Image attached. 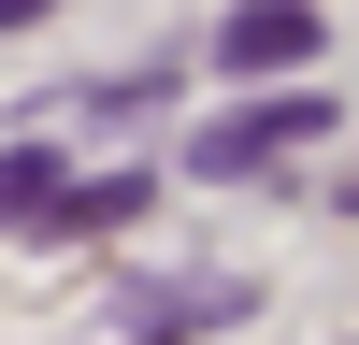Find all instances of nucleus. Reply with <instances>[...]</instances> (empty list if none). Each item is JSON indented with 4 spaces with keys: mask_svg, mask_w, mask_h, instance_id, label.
Here are the masks:
<instances>
[{
    "mask_svg": "<svg viewBox=\"0 0 359 345\" xmlns=\"http://www.w3.org/2000/svg\"><path fill=\"white\" fill-rule=\"evenodd\" d=\"M57 216H72V230H115V216H144V187H130V172H101V187H57Z\"/></svg>",
    "mask_w": 359,
    "mask_h": 345,
    "instance_id": "4",
    "label": "nucleus"
},
{
    "mask_svg": "<svg viewBox=\"0 0 359 345\" xmlns=\"http://www.w3.org/2000/svg\"><path fill=\"white\" fill-rule=\"evenodd\" d=\"M287 58H316V15H302V0H245V15L216 29V72H287Z\"/></svg>",
    "mask_w": 359,
    "mask_h": 345,
    "instance_id": "1",
    "label": "nucleus"
},
{
    "mask_svg": "<svg viewBox=\"0 0 359 345\" xmlns=\"http://www.w3.org/2000/svg\"><path fill=\"white\" fill-rule=\"evenodd\" d=\"M287 144H316V101H259V115H230V130H201V172H259V158H287Z\"/></svg>",
    "mask_w": 359,
    "mask_h": 345,
    "instance_id": "2",
    "label": "nucleus"
},
{
    "mask_svg": "<svg viewBox=\"0 0 359 345\" xmlns=\"http://www.w3.org/2000/svg\"><path fill=\"white\" fill-rule=\"evenodd\" d=\"M43 201H57V158H43V144H29V158H0V230L43 216Z\"/></svg>",
    "mask_w": 359,
    "mask_h": 345,
    "instance_id": "3",
    "label": "nucleus"
},
{
    "mask_svg": "<svg viewBox=\"0 0 359 345\" xmlns=\"http://www.w3.org/2000/svg\"><path fill=\"white\" fill-rule=\"evenodd\" d=\"M345 201H359V187H345Z\"/></svg>",
    "mask_w": 359,
    "mask_h": 345,
    "instance_id": "6",
    "label": "nucleus"
},
{
    "mask_svg": "<svg viewBox=\"0 0 359 345\" xmlns=\"http://www.w3.org/2000/svg\"><path fill=\"white\" fill-rule=\"evenodd\" d=\"M29 15H43V0H0V29H29Z\"/></svg>",
    "mask_w": 359,
    "mask_h": 345,
    "instance_id": "5",
    "label": "nucleus"
}]
</instances>
